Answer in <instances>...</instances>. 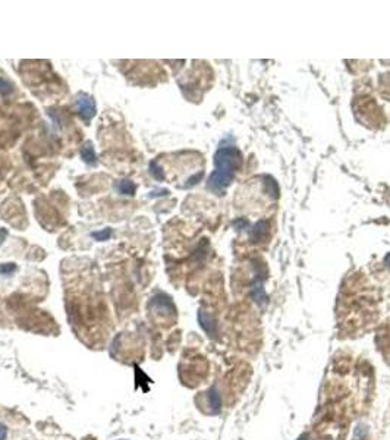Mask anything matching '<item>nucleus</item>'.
<instances>
[{
    "label": "nucleus",
    "mask_w": 390,
    "mask_h": 440,
    "mask_svg": "<svg viewBox=\"0 0 390 440\" xmlns=\"http://www.w3.org/2000/svg\"><path fill=\"white\" fill-rule=\"evenodd\" d=\"M118 191L122 194V195H134L135 194V184L129 179H123V181H119L118 182Z\"/></svg>",
    "instance_id": "obj_7"
},
{
    "label": "nucleus",
    "mask_w": 390,
    "mask_h": 440,
    "mask_svg": "<svg viewBox=\"0 0 390 440\" xmlns=\"http://www.w3.org/2000/svg\"><path fill=\"white\" fill-rule=\"evenodd\" d=\"M76 107H78V113H80V116L84 121H90L96 115V103H94V99H91L90 96L83 94L78 97Z\"/></svg>",
    "instance_id": "obj_2"
},
{
    "label": "nucleus",
    "mask_w": 390,
    "mask_h": 440,
    "mask_svg": "<svg viewBox=\"0 0 390 440\" xmlns=\"http://www.w3.org/2000/svg\"><path fill=\"white\" fill-rule=\"evenodd\" d=\"M216 170L208 179V188L214 193H223V190L230 184L235 169L239 166V151L233 147L220 148L214 157Z\"/></svg>",
    "instance_id": "obj_1"
},
{
    "label": "nucleus",
    "mask_w": 390,
    "mask_h": 440,
    "mask_svg": "<svg viewBox=\"0 0 390 440\" xmlns=\"http://www.w3.org/2000/svg\"><path fill=\"white\" fill-rule=\"evenodd\" d=\"M296 440H309V434H306V433H304V434H301Z\"/></svg>",
    "instance_id": "obj_13"
},
{
    "label": "nucleus",
    "mask_w": 390,
    "mask_h": 440,
    "mask_svg": "<svg viewBox=\"0 0 390 440\" xmlns=\"http://www.w3.org/2000/svg\"><path fill=\"white\" fill-rule=\"evenodd\" d=\"M15 270H17V266L15 264H11V263L2 264V266H0V275H11Z\"/></svg>",
    "instance_id": "obj_11"
},
{
    "label": "nucleus",
    "mask_w": 390,
    "mask_h": 440,
    "mask_svg": "<svg viewBox=\"0 0 390 440\" xmlns=\"http://www.w3.org/2000/svg\"><path fill=\"white\" fill-rule=\"evenodd\" d=\"M12 84L3 78H0V94L2 96H8L9 93H12Z\"/></svg>",
    "instance_id": "obj_9"
},
{
    "label": "nucleus",
    "mask_w": 390,
    "mask_h": 440,
    "mask_svg": "<svg viewBox=\"0 0 390 440\" xmlns=\"http://www.w3.org/2000/svg\"><path fill=\"white\" fill-rule=\"evenodd\" d=\"M150 307H151L155 313H162V314H166V316L175 313V307H173L170 298L166 297V295H162V294L153 297V299H151V302H150Z\"/></svg>",
    "instance_id": "obj_3"
},
{
    "label": "nucleus",
    "mask_w": 390,
    "mask_h": 440,
    "mask_svg": "<svg viewBox=\"0 0 390 440\" xmlns=\"http://www.w3.org/2000/svg\"><path fill=\"white\" fill-rule=\"evenodd\" d=\"M8 437V427L5 424H0V440H5Z\"/></svg>",
    "instance_id": "obj_12"
},
{
    "label": "nucleus",
    "mask_w": 390,
    "mask_h": 440,
    "mask_svg": "<svg viewBox=\"0 0 390 440\" xmlns=\"http://www.w3.org/2000/svg\"><path fill=\"white\" fill-rule=\"evenodd\" d=\"M198 318H200V324H201V327L208 333V334H214L216 332H217V327H216V321H214V318L211 317V316H208V314H205L204 311H200V314H198Z\"/></svg>",
    "instance_id": "obj_5"
},
{
    "label": "nucleus",
    "mask_w": 390,
    "mask_h": 440,
    "mask_svg": "<svg viewBox=\"0 0 390 440\" xmlns=\"http://www.w3.org/2000/svg\"><path fill=\"white\" fill-rule=\"evenodd\" d=\"M150 172L153 173L154 178H155V179H159V181H162V179L165 178V173H163L162 167H159L155 161H151V163H150Z\"/></svg>",
    "instance_id": "obj_8"
},
{
    "label": "nucleus",
    "mask_w": 390,
    "mask_h": 440,
    "mask_svg": "<svg viewBox=\"0 0 390 440\" xmlns=\"http://www.w3.org/2000/svg\"><path fill=\"white\" fill-rule=\"evenodd\" d=\"M207 402L210 405V411L213 414H219L221 409V396L216 387H211L207 393Z\"/></svg>",
    "instance_id": "obj_4"
},
{
    "label": "nucleus",
    "mask_w": 390,
    "mask_h": 440,
    "mask_svg": "<svg viewBox=\"0 0 390 440\" xmlns=\"http://www.w3.org/2000/svg\"><path fill=\"white\" fill-rule=\"evenodd\" d=\"M112 235V229H106V230H100V232H93V238L96 241H107Z\"/></svg>",
    "instance_id": "obj_10"
},
{
    "label": "nucleus",
    "mask_w": 390,
    "mask_h": 440,
    "mask_svg": "<svg viewBox=\"0 0 390 440\" xmlns=\"http://www.w3.org/2000/svg\"><path fill=\"white\" fill-rule=\"evenodd\" d=\"M81 157L85 163H96V151L91 142H85L84 147H81Z\"/></svg>",
    "instance_id": "obj_6"
}]
</instances>
